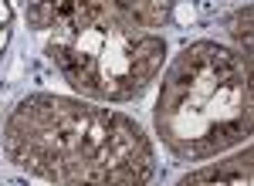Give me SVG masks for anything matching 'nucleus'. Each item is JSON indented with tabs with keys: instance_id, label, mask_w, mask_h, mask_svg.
<instances>
[{
	"instance_id": "nucleus-1",
	"label": "nucleus",
	"mask_w": 254,
	"mask_h": 186,
	"mask_svg": "<svg viewBox=\"0 0 254 186\" xmlns=\"http://www.w3.org/2000/svg\"><path fill=\"white\" fill-rule=\"evenodd\" d=\"M170 0H31V20L51 27V55L64 78L95 98L136 95L163 64Z\"/></svg>"
},
{
	"instance_id": "nucleus-3",
	"label": "nucleus",
	"mask_w": 254,
	"mask_h": 186,
	"mask_svg": "<svg viewBox=\"0 0 254 186\" xmlns=\"http://www.w3.org/2000/svg\"><path fill=\"white\" fill-rule=\"evenodd\" d=\"M156 122L180 156H214L251 132V61L193 44L163 81Z\"/></svg>"
},
{
	"instance_id": "nucleus-4",
	"label": "nucleus",
	"mask_w": 254,
	"mask_h": 186,
	"mask_svg": "<svg viewBox=\"0 0 254 186\" xmlns=\"http://www.w3.org/2000/svg\"><path fill=\"white\" fill-rule=\"evenodd\" d=\"M251 156L248 159H241L237 169H224V166H214V169H203V173H190L183 183H207V180H231V183H244V180H251Z\"/></svg>"
},
{
	"instance_id": "nucleus-2",
	"label": "nucleus",
	"mask_w": 254,
	"mask_h": 186,
	"mask_svg": "<svg viewBox=\"0 0 254 186\" xmlns=\"http://www.w3.org/2000/svg\"><path fill=\"white\" fill-rule=\"evenodd\" d=\"M7 152L55 183H146L153 152L139 125L109 109L34 95L3 129Z\"/></svg>"
}]
</instances>
